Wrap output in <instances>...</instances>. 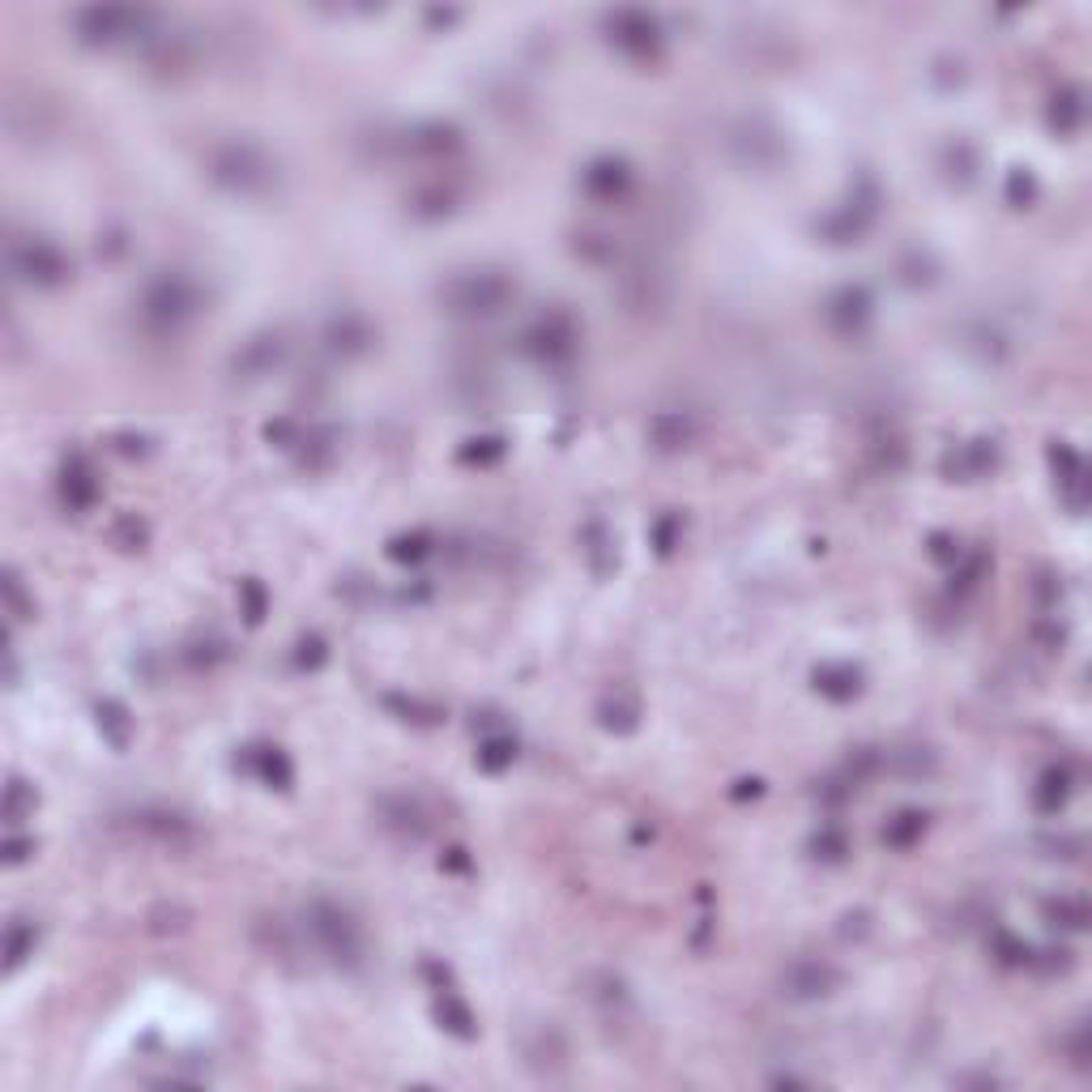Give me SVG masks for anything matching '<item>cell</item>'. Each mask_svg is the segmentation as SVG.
I'll return each instance as SVG.
<instances>
[{
  "mask_svg": "<svg viewBox=\"0 0 1092 1092\" xmlns=\"http://www.w3.org/2000/svg\"><path fill=\"white\" fill-rule=\"evenodd\" d=\"M94 713H98V729L111 738V747H124V742H128L133 722H128V709H124L120 701H103Z\"/></svg>",
  "mask_w": 1092,
  "mask_h": 1092,
  "instance_id": "e575fe53",
  "label": "cell"
},
{
  "mask_svg": "<svg viewBox=\"0 0 1092 1092\" xmlns=\"http://www.w3.org/2000/svg\"><path fill=\"white\" fill-rule=\"evenodd\" d=\"M30 849H34V836H17V828H9V836H4V862L17 866V862L30 858Z\"/></svg>",
  "mask_w": 1092,
  "mask_h": 1092,
  "instance_id": "7dc6e473",
  "label": "cell"
},
{
  "mask_svg": "<svg viewBox=\"0 0 1092 1092\" xmlns=\"http://www.w3.org/2000/svg\"><path fill=\"white\" fill-rule=\"evenodd\" d=\"M922 832H926V815H922V811H901V815H892V819H888L883 841H888L892 849H909Z\"/></svg>",
  "mask_w": 1092,
  "mask_h": 1092,
  "instance_id": "4dcf8cb0",
  "label": "cell"
},
{
  "mask_svg": "<svg viewBox=\"0 0 1092 1092\" xmlns=\"http://www.w3.org/2000/svg\"><path fill=\"white\" fill-rule=\"evenodd\" d=\"M521 351L542 367H568L576 359V351H581V329H576V321H572L568 312H559V308H555V312H542V317H534V321L525 325Z\"/></svg>",
  "mask_w": 1092,
  "mask_h": 1092,
  "instance_id": "52a82bcc",
  "label": "cell"
},
{
  "mask_svg": "<svg viewBox=\"0 0 1092 1092\" xmlns=\"http://www.w3.org/2000/svg\"><path fill=\"white\" fill-rule=\"evenodd\" d=\"M380 824L388 832L405 836V841H418V836H427L431 815H427V806L414 794H384L380 798Z\"/></svg>",
  "mask_w": 1092,
  "mask_h": 1092,
  "instance_id": "ac0fdd59",
  "label": "cell"
},
{
  "mask_svg": "<svg viewBox=\"0 0 1092 1092\" xmlns=\"http://www.w3.org/2000/svg\"><path fill=\"white\" fill-rule=\"evenodd\" d=\"M729 150L738 154V163L759 167V171H768V167H776V163L785 158L781 133H776L772 124H764V120H742V124L729 133Z\"/></svg>",
  "mask_w": 1092,
  "mask_h": 1092,
  "instance_id": "5bb4252c",
  "label": "cell"
},
{
  "mask_svg": "<svg viewBox=\"0 0 1092 1092\" xmlns=\"http://www.w3.org/2000/svg\"><path fill=\"white\" fill-rule=\"evenodd\" d=\"M811 679H815V692L836 701V705H845V701H853L862 692V671L849 666V662H824V666H815Z\"/></svg>",
  "mask_w": 1092,
  "mask_h": 1092,
  "instance_id": "44dd1931",
  "label": "cell"
},
{
  "mask_svg": "<svg viewBox=\"0 0 1092 1092\" xmlns=\"http://www.w3.org/2000/svg\"><path fill=\"white\" fill-rule=\"evenodd\" d=\"M0 594H4V611L13 615V619H30L34 615V602L26 598V589H21V576L9 568L4 572V581H0Z\"/></svg>",
  "mask_w": 1092,
  "mask_h": 1092,
  "instance_id": "8d00e7d4",
  "label": "cell"
},
{
  "mask_svg": "<svg viewBox=\"0 0 1092 1092\" xmlns=\"http://www.w3.org/2000/svg\"><path fill=\"white\" fill-rule=\"evenodd\" d=\"M325 658H329V649H325L321 636H304V641L295 645V666H299V671H317Z\"/></svg>",
  "mask_w": 1092,
  "mask_h": 1092,
  "instance_id": "b9f144b4",
  "label": "cell"
},
{
  "mask_svg": "<svg viewBox=\"0 0 1092 1092\" xmlns=\"http://www.w3.org/2000/svg\"><path fill=\"white\" fill-rule=\"evenodd\" d=\"M34 943H39V926L26 922V918H13L9 930H4V969L17 973L34 956Z\"/></svg>",
  "mask_w": 1092,
  "mask_h": 1092,
  "instance_id": "4316f807",
  "label": "cell"
},
{
  "mask_svg": "<svg viewBox=\"0 0 1092 1092\" xmlns=\"http://www.w3.org/2000/svg\"><path fill=\"white\" fill-rule=\"evenodd\" d=\"M692 431H696V427H692V418H688V414H679V410H662V414H653V422H649L653 444H658V448H666V452L688 448Z\"/></svg>",
  "mask_w": 1092,
  "mask_h": 1092,
  "instance_id": "484cf974",
  "label": "cell"
},
{
  "mask_svg": "<svg viewBox=\"0 0 1092 1092\" xmlns=\"http://www.w3.org/2000/svg\"><path fill=\"white\" fill-rule=\"evenodd\" d=\"M452 871H470V858H465V849H448V858H444Z\"/></svg>",
  "mask_w": 1092,
  "mask_h": 1092,
  "instance_id": "681fc988",
  "label": "cell"
},
{
  "mask_svg": "<svg viewBox=\"0 0 1092 1092\" xmlns=\"http://www.w3.org/2000/svg\"><path fill=\"white\" fill-rule=\"evenodd\" d=\"M517 759V742L508 738V734H487L482 742H478V764L487 768V772H499V768H508Z\"/></svg>",
  "mask_w": 1092,
  "mask_h": 1092,
  "instance_id": "1f68e13d",
  "label": "cell"
},
{
  "mask_svg": "<svg viewBox=\"0 0 1092 1092\" xmlns=\"http://www.w3.org/2000/svg\"><path fill=\"white\" fill-rule=\"evenodd\" d=\"M34 789L21 781V776H13L9 781V789H4V819H9V828H17L26 815H34Z\"/></svg>",
  "mask_w": 1092,
  "mask_h": 1092,
  "instance_id": "836d02e7",
  "label": "cell"
},
{
  "mask_svg": "<svg viewBox=\"0 0 1092 1092\" xmlns=\"http://www.w3.org/2000/svg\"><path fill=\"white\" fill-rule=\"evenodd\" d=\"M875 317V295L862 282H845L824 299V321L841 338H858Z\"/></svg>",
  "mask_w": 1092,
  "mask_h": 1092,
  "instance_id": "4fadbf2b",
  "label": "cell"
},
{
  "mask_svg": "<svg viewBox=\"0 0 1092 1092\" xmlns=\"http://www.w3.org/2000/svg\"><path fill=\"white\" fill-rule=\"evenodd\" d=\"M4 257H9V274L17 282H26V287H39V291L60 287L73 274V261L64 257V248L56 240H47V235H34V231L9 235Z\"/></svg>",
  "mask_w": 1092,
  "mask_h": 1092,
  "instance_id": "8992f818",
  "label": "cell"
},
{
  "mask_svg": "<svg viewBox=\"0 0 1092 1092\" xmlns=\"http://www.w3.org/2000/svg\"><path fill=\"white\" fill-rule=\"evenodd\" d=\"M1067 1059H1072V1067L1076 1072H1089V1033H1085V1025H1076L1072 1033H1067Z\"/></svg>",
  "mask_w": 1092,
  "mask_h": 1092,
  "instance_id": "f6af8a7d",
  "label": "cell"
},
{
  "mask_svg": "<svg viewBox=\"0 0 1092 1092\" xmlns=\"http://www.w3.org/2000/svg\"><path fill=\"white\" fill-rule=\"evenodd\" d=\"M943 167H948L952 175H960V180H973V171H978V150L965 145V141H956V145L943 150Z\"/></svg>",
  "mask_w": 1092,
  "mask_h": 1092,
  "instance_id": "f35d334b",
  "label": "cell"
},
{
  "mask_svg": "<svg viewBox=\"0 0 1092 1092\" xmlns=\"http://www.w3.org/2000/svg\"><path fill=\"white\" fill-rule=\"evenodd\" d=\"M435 551V542H431V534H401V538H393V547H388V555L393 559H401V564H418V559H427Z\"/></svg>",
  "mask_w": 1092,
  "mask_h": 1092,
  "instance_id": "d590c367",
  "label": "cell"
},
{
  "mask_svg": "<svg viewBox=\"0 0 1092 1092\" xmlns=\"http://www.w3.org/2000/svg\"><path fill=\"white\" fill-rule=\"evenodd\" d=\"M1042 918L1050 926H1063V930H1085L1089 926V901L1076 896V892H1059V896L1042 901Z\"/></svg>",
  "mask_w": 1092,
  "mask_h": 1092,
  "instance_id": "603a6c76",
  "label": "cell"
},
{
  "mask_svg": "<svg viewBox=\"0 0 1092 1092\" xmlns=\"http://www.w3.org/2000/svg\"><path fill=\"white\" fill-rule=\"evenodd\" d=\"M240 606H244V619L248 624H261L265 619V606H270V594L261 581H240Z\"/></svg>",
  "mask_w": 1092,
  "mask_h": 1092,
  "instance_id": "74e56055",
  "label": "cell"
},
{
  "mask_svg": "<svg viewBox=\"0 0 1092 1092\" xmlns=\"http://www.w3.org/2000/svg\"><path fill=\"white\" fill-rule=\"evenodd\" d=\"M512 299H517V282L508 278V270H491V265L461 270L440 287V308L461 321H491Z\"/></svg>",
  "mask_w": 1092,
  "mask_h": 1092,
  "instance_id": "277c9868",
  "label": "cell"
},
{
  "mask_svg": "<svg viewBox=\"0 0 1092 1092\" xmlns=\"http://www.w3.org/2000/svg\"><path fill=\"white\" fill-rule=\"evenodd\" d=\"M875 210H879V188H875L871 180H862L858 193H849L832 214H824L815 231H819L828 244H858V240L866 235V227L875 222Z\"/></svg>",
  "mask_w": 1092,
  "mask_h": 1092,
  "instance_id": "ba28073f",
  "label": "cell"
},
{
  "mask_svg": "<svg viewBox=\"0 0 1092 1092\" xmlns=\"http://www.w3.org/2000/svg\"><path fill=\"white\" fill-rule=\"evenodd\" d=\"M581 184H585V193H589L594 201H624L628 188H632V167H628L624 158L606 154V158H594V163L581 171Z\"/></svg>",
  "mask_w": 1092,
  "mask_h": 1092,
  "instance_id": "e0dca14e",
  "label": "cell"
},
{
  "mask_svg": "<svg viewBox=\"0 0 1092 1092\" xmlns=\"http://www.w3.org/2000/svg\"><path fill=\"white\" fill-rule=\"evenodd\" d=\"M205 304H210V295H205L201 278H193L188 270H158L133 299L137 321L150 338H180L205 312Z\"/></svg>",
  "mask_w": 1092,
  "mask_h": 1092,
  "instance_id": "7a4b0ae2",
  "label": "cell"
},
{
  "mask_svg": "<svg viewBox=\"0 0 1092 1092\" xmlns=\"http://www.w3.org/2000/svg\"><path fill=\"white\" fill-rule=\"evenodd\" d=\"M410 210H414L418 218H444V214H452V210H457V193H452V188H444V184H435V188H418V193L410 197Z\"/></svg>",
  "mask_w": 1092,
  "mask_h": 1092,
  "instance_id": "f546056e",
  "label": "cell"
},
{
  "mask_svg": "<svg viewBox=\"0 0 1092 1092\" xmlns=\"http://www.w3.org/2000/svg\"><path fill=\"white\" fill-rule=\"evenodd\" d=\"M111 534H116V542H124V547L133 551V547L145 542V521H137V517L128 512V517H120V521L111 525Z\"/></svg>",
  "mask_w": 1092,
  "mask_h": 1092,
  "instance_id": "ee69618b",
  "label": "cell"
},
{
  "mask_svg": "<svg viewBox=\"0 0 1092 1092\" xmlns=\"http://www.w3.org/2000/svg\"><path fill=\"white\" fill-rule=\"evenodd\" d=\"M606 30H611V43L632 56V60H653L662 51V26L653 13L645 9H619V13H606Z\"/></svg>",
  "mask_w": 1092,
  "mask_h": 1092,
  "instance_id": "7c38bea8",
  "label": "cell"
},
{
  "mask_svg": "<svg viewBox=\"0 0 1092 1092\" xmlns=\"http://www.w3.org/2000/svg\"><path fill=\"white\" fill-rule=\"evenodd\" d=\"M461 145V128L457 124H444V120H431V124H414L401 133V150L405 154H418V158H440V154H452Z\"/></svg>",
  "mask_w": 1092,
  "mask_h": 1092,
  "instance_id": "d6986e66",
  "label": "cell"
},
{
  "mask_svg": "<svg viewBox=\"0 0 1092 1092\" xmlns=\"http://www.w3.org/2000/svg\"><path fill=\"white\" fill-rule=\"evenodd\" d=\"M116 448L124 457H137V452H150V435H137V431H120L116 435Z\"/></svg>",
  "mask_w": 1092,
  "mask_h": 1092,
  "instance_id": "c3c4849f",
  "label": "cell"
},
{
  "mask_svg": "<svg viewBox=\"0 0 1092 1092\" xmlns=\"http://www.w3.org/2000/svg\"><path fill=\"white\" fill-rule=\"evenodd\" d=\"M995 465H999L995 440H965V444L948 448V457H943V474L956 478V482H978V478H986Z\"/></svg>",
  "mask_w": 1092,
  "mask_h": 1092,
  "instance_id": "9a60e30c",
  "label": "cell"
},
{
  "mask_svg": "<svg viewBox=\"0 0 1092 1092\" xmlns=\"http://www.w3.org/2000/svg\"><path fill=\"white\" fill-rule=\"evenodd\" d=\"M1033 197H1037V180L1029 171H1012L1008 175V201L1012 205H1029Z\"/></svg>",
  "mask_w": 1092,
  "mask_h": 1092,
  "instance_id": "7bdbcfd3",
  "label": "cell"
},
{
  "mask_svg": "<svg viewBox=\"0 0 1092 1092\" xmlns=\"http://www.w3.org/2000/svg\"><path fill=\"white\" fill-rule=\"evenodd\" d=\"M1050 120L1059 133H1076L1085 124V94L1076 86H1067L1063 94H1055V107H1050Z\"/></svg>",
  "mask_w": 1092,
  "mask_h": 1092,
  "instance_id": "f1b7e54d",
  "label": "cell"
},
{
  "mask_svg": "<svg viewBox=\"0 0 1092 1092\" xmlns=\"http://www.w3.org/2000/svg\"><path fill=\"white\" fill-rule=\"evenodd\" d=\"M128 828L141 836V841H154L163 849H188L197 841V828L184 811L175 806H158V802H145L137 811H128Z\"/></svg>",
  "mask_w": 1092,
  "mask_h": 1092,
  "instance_id": "8fae6325",
  "label": "cell"
},
{
  "mask_svg": "<svg viewBox=\"0 0 1092 1092\" xmlns=\"http://www.w3.org/2000/svg\"><path fill=\"white\" fill-rule=\"evenodd\" d=\"M371 342H375V329H371V321H367L364 312H338L325 325V351L329 355L355 359V355L371 351Z\"/></svg>",
  "mask_w": 1092,
  "mask_h": 1092,
  "instance_id": "2e32d148",
  "label": "cell"
},
{
  "mask_svg": "<svg viewBox=\"0 0 1092 1092\" xmlns=\"http://www.w3.org/2000/svg\"><path fill=\"white\" fill-rule=\"evenodd\" d=\"M679 534H683V521H679V517H662V521L653 525V542H658V551H662V555H671V551H675V542H679Z\"/></svg>",
  "mask_w": 1092,
  "mask_h": 1092,
  "instance_id": "bcb514c9",
  "label": "cell"
},
{
  "mask_svg": "<svg viewBox=\"0 0 1092 1092\" xmlns=\"http://www.w3.org/2000/svg\"><path fill=\"white\" fill-rule=\"evenodd\" d=\"M1067 798H1072V772L1067 768H1050L1042 776V785H1037V806L1042 811H1059Z\"/></svg>",
  "mask_w": 1092,
  "mask_h": 1092,
  "instance_id": "d6a6232c",
  "label": "cell"
},
{
  "mask_svg": "<svg viewBox=\"0 0 1092 1092\" xmlns=\"http://www.w3.org/2000/svg\"><path fill=\"white\" fill-rule=\"evenodd\" d=\"M1050 457H1055L1059 482H1063V491H1067V504L1080 512V508H1085V461H1080V452H1076L1072 444H1059Z\"/></svg>",
  "mask_w": 1092,
  "mask_h": 1092,
  "instance_id": "cb8c5ba5",
  "label": "cell"
},
{
  "mask_svg": "<svg viewBox=\"0 0 1092 1092\" xmlns=\"http://www.w3.org/2000/svg\"><path fill=\"white\" fill-rule=\"evenodd\" d=\"M598 718H602V726L606 729L628 734V729H636V722H641V701H636L628 688H615V692H606V696H602Z\"/></svg>",
  "mask_w": 1092,
  "mask_h": 1092,
  "instance_id": "7402d4cb",
  "label": "cell"
},
{
  "mask_svg": "<svg viewBox=\"0 0 1092 1092\" xmlns=\"http://www.w3.org/2000/svg\"><path fill=\"white\" fill-rule=\"evenodd\" d=\"M841 982H845V973L832 960H819V956H798L781 969V995L794 999V1003L828 999V995L841 990Z\"/></svg>",
  "mask_w": 1092,
  "mask_h": 1092,
  "instance_id": "9c48e42d",
  "label": "cell"
},
{
  "mask_svg": "<svg viewBox=\"0 0 1092 1092\" xmlns=\"http://www.w3.org/2000/svg\"><path fill=\"white\" fill-rule=\"evenodd\" d=\"M304 935H308V943H312V952L317 956H325L334 969H359L367 960V935H364V922L342 905V901H334V896H312L308 905H304Z\"/></svg>",
  "mask_w": 1092,
  "mask_h": 1092,
  "instance_id": "3957f363",
  "label": "cell"
},
{
  "mask_svg": "<svg viewBox=\"0 0 1092 1092\" xmlns=\"http://www.w3.org/2000/svg\"><path fill=\"white\" fill-rule=\"evenodd\" d=\"M287 351H291V347H287L282 329H261V334L244 338V342L231 351L227 371H231L235 380H244V384H257V380L274 375L278 367L287 364Z\"/></svg>",
  "mask_w": 1092,
  "mask_h": 1092,
  "instance_id": "30bf717a",
  "label": "cell"
},
{
  "mask_svg": "<svg viewBox=\"0 0 1092 1092\" xmlns=\"http://www.w3.org/2000/svg\"><path fill=\"white\" fill-rule=\"evenodd\" d=\"M248 768H252L265 785H274V789H287L291 776H295L287 751H278V747H248Z\"/></svg>",
  "mask_w": 1092,
  "mask_h": 1092,
  "instance_id": "d4e9b609",
  "label": "cell"
},
{
  "mask_svg": "<svg viewBox=\"0 0 1092 1092\" xmlns=\"http://www.w3.org/2000/svg\"><path fill=\"white\" fill-rule=\"evenodd\" d=\"M435 1020H440V1029L452 1033V1037H474V1012H470L465 999H457L452 990H440V999H435Z\"/></svg>",
  "mask_w": 1092,
  "mask_h": 1092,
  "instance_id": "83f0119b",
  "label": "cell"
},
{
  "mask_svg": "<svg viewBox=\"0 0 1092 1092\" xmlns=\"http://www.w3.org/2000/svg\"><path fill=\"white\" fill-rule=\"evenodd\" d=\"M811 849H815V858L836 862V858H845L849 841H845V832H841V828H819V832H815V841H811Z\"/></svg>",
  "mask_w": 1092,
  "mask_h": 1092,
  "instance_id": "60d3db41",
  "label": "cell"
},
{
  "mask_svg": "<svg viewBox=\"0 0 1092 1092\" xmlns=\"http://www.w3.org/2000/svg\"><path fill=\"white\" fill-rule=\"evenodd\" d=\"M205 167V180L240 201H261V197H274L278 184H282V163L252 137H227V141H214L201 158Z\"/></svg>",
  "mask_w": 1092,
  "mask_h": 1092,
  "instance_id": "6da1fadb",
  "label": "cell"
},
{
  "mask_svg": "<svg viewBox=\"0 0 1092 1092\" xmlns=\"http://www.w3.org/2000/svg\"><path fill=\"white\" fill-rule=\"evenodd\" d=\"M60 499L73 508V512H86L94 499H98V478L90 470V461L81 452H73L60 470Z\"/></svg>",
  "mask_w": 1092,
  "mask_h": 1092,
  "instance_id": "ffe728a7",
  "label": "cell"
},
{
  "mask_svg": "<svg viewBox=\"0 0 1092 1092\" xmlns=\"http://www.w3.org/2000/svg\"><path fill=\"white\" fill-rule=\"evenodd\" d=\"M504 440L499 435H474V440H465V448H461V457L465 461H478V465H487V461H495V457H504Z\"/></svg>",
  "mask_w": 1092,
  "mask_h": 1092,
  "instance_id": "ab89813d",
  "label": "cell"
},
{
  "mask_svg": "<svg viewBox=\"0 0 1092 1092\" xmlns=\"http://www.w3.org/2000/svg\"><path fill=\"white\" fill-rule=\"evenodd\" d=\"M73 34L90 47H116V43H145L154 47L163 39V17L154 9H77L68 17Z\"/></svg>",
  "mask_w": 1092,
  "mask_h": 1092,
  "instance_id": "5b68a950",
  "label": "cell"
}]
</instances>
